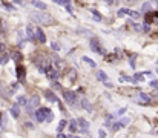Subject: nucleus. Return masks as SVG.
I'll return each mask as SVG.
<instances>
[{"instance_id": "11", "label": "nucleus", "mask_w": 158, "mask_h": 138, "mask_svg": "<svg viewBox=\"0 0 158 138\" xmlns=\"http://www.w3.org/2000/svg\"><path fill=\"white\" fill-rule=\"evenodd\" d=\"M17 75H19V78H22V80L25 78V68L23 66H17Z\"/></svg>"}, {"instance_id": "14", "label": "nucleus", "mask_w": 158, "mask_h": 138, "mask_svg": "<svg viewBox=\"0 0 158 138\" xmlns=\"http://www.w3.org/2000/svg\"><path fill=\"white\" fill-rule=\"evenodd\" d=\"M97 78H98V80H101V81H106V80H107L106 74L103 72V71H98V72H97Z\"/></svg>"}, {"instance_id": "35", "label": "nucleus", "mask_w": 158, "mask_h": 138, "mask_svg": "<svg viewBox=\"0 0 158 138\" xmlns=\"http://www.w3.org/2000/svg\"><path fill=\"white\" fill-rule=\"evenodd\" d=\"M107 2V5H112V3H114V0H106Z\"/></svg>"}, {"instance_id": "12", "label": "nucleus", "mask_w": 158, "mask_h": 138, "mask_svg": "<svg viewBox=\"0 0 158 138\" xmlns=\"http://www.w3.org/2000/svg\"><path fill=\"white\" fill-rule=\"evenodd\" d=\"M48 77L51 78V80H57V77H58V74L55 72L54 69H48Z\"/></svg>"}, {"instance_id": "8", "label": "nucleus", "mask_w": 158, "mask_h": 138, "mask_svg": "<svg viewBox=\"0 0 158 138\" xmlns=\"http://www.w3.org/2000/svg\"><path fill=\"white\" fill-rule=\"evenodd\" d=\"M31 5H32V6H35L37 9H42V11H45V9H46V5H45L43 2H40V0H31Z\"/></svg>"}, {"instance_id": "24", "label": "nucleus", "mask_w": 158, "mask_h": 138, "mask_svg": "<svg viewBox=\"0 0 158 138\" xmlns=\"http://www.w3.org/2000/svg\"><path fill=\"white\" fill-rule=\"evenodd\" d=\"M66 126V121H65V120H61V121H60V124H58V132H61L63 131V127H65Z\"/></svg>"}, {"instance_id": "19", "label": "nucleus", "mask_w": 158, "mask_h": 138, "mask_svg": "<svg viewBox=\"0 0 158 138\" xmlns=\"http://www.w3.org/2000/svg\"><path fill=\"white\" fill-rule=\"evenodd\" d=\"M8 60H9V57H8L6 54H3V55H2V59H0V63H2V65H6V63H8Z\"/></svg>"}, {"instance_id": "1", "label": "nucleus", "mask_w": 158, "mask_h": 138, "mask_svg": "<svg viewBox=\"0 0 158 138\" xmlns=\"http://www.w3.org/2000/svg\"><path fill=\"white\" fill-rule=\"evenodd\" d=\"M31 19L34 22H37V23H40V25H48L49 26V25L54 23L52 17L48 15L46 12H32V14H31Z\"/></svg>"}, {"instance_id": "31", "label": "nucleus", "mask_w": 158, "mask_h": 138, "mask_svg": "<svg viewBox=\"0 0 158 138\" xmlns=\"http://www.w3.org/2000/svg\"><path fill=\"white\" fill-rule=\"evenodd\" d=\"M54 3H57V5H63L65 3V0H52Z\"/></svg>"}, {"instance_id": "4", "label": "nucleus", "mask_w": 158, "mask_h": 138, "mask_svg": "<svg viewBox=\"0 0 158 138\" xmlns=\"http://www.w3.org/2000/svg\"><path fill=\"white\" fill-rule=\"evenodd\" d=\"M91 48H92L91 51H95V52H98V54H105V51H103V48L100 46V43H98V40H95V38H92V40H91Z\"/></svg>"}, {"instance_id": "23", "label": "nucleus", "mask_w": 158, "mask_h": 138, "mask_svg": "<svg viewBox=\"0 0 158 138\" xmlns=\"http://www.w3.org/2000/svg\"><path fill=\"white\" fill-rule=\"evenodd\" d=\"M132 25V28L135 29V31H143V26H140L138 23H130Z\"/></svg>"}, {"instance_id": "29", "label": "nucleus", "mask_w": 158, "mask_h": 138, "mask_svg": "<svg viewBox=\"0 0 158 138\" xmlns=\"http://www.w3.org/2000/svg\"><path fill=\"white\" fill-rule=\"evenodd\" d=\"M120 123H121V126H126V124L129 123V120H128V118H123V120H121Z\"/></svg>"}, {"instance_id": "7", "label": "nucleus", "mask_w": 158, "mask_h": 138, "mask_svg": "<svg viewBox=\"0 0 158 138\" xmlns=\"http://www.w3.org/2000/svg\"><path fill=\"white\" fill-rule=\"evenodd\" d=\"M35 35H37V40H38L40 43H45V42H46V35H45V32H43L40 28L35 29Z\"/></svg>"}, {"instance_id": "18", "label": "nucleus", "mask_w": 158, "mask_h": 138, "mask_svg": "<svg viewBox=\"0 0 158 138\" xmlns=\"http://www.w3.org/2000/svg\"><path fill=\"white\" fill-rule=\"evenodd\" d=\"M83 60L86 61V63H88L89 66H92V68H95V66H97V65H95V61H94V60H91L89 57H83Z\"/></svg>"}, {"instance_id": "38", "label": "nucleus", "mask_w": 158, "mask_h": 138, "mask_svg": "<svg viewBox=\"0 0 158 138\" xmlns=\"http://www.w3.org/2000/svg\"><path fill=\"white\" fill-rule=\"evenodd\" d=\"M68 138H77V137H68Z\"/></svg>"}, {"instance_id": "25", "label": "nucleus", "mask_w": 158, "mask_h": 138, "mask_svg": "<svg viewBox=\"0 0 158 138\" xmlns=\"http://www.w3.org/2000/svg\"><path fill=\"white\" fill-rule=\"evenodd\" d=\"M92 17H94L95 20H101V17H100V14H98L97 11H92Z\"/></svg>"}, {"instance_id": "17", "label": "nucleus", "mask_w": 158, "mask_h": 138, "mask_svg": "<svg viewBox=\"0 0 158 138\" xmlns=\"http://www.w3.org/2000/svg\"><path fill=\"white\" fill-rule=\"evenodd\" d=\"M69 129L72 132L77 131V120H71V121H69Z\"/></svg>"}, {"instance_id": "34", "label": "nucleus", "mask_w": 158, "mask_h": 138, "mask_svg": "<svg viewBox=\"0 0 158 138\" xmlns=\"http://www.w3.org/2000/svg\"><path fill=\"white\" fill-rule=\"evenodd\" d=\"M52 48H54L55 51H58V44H57V43H52Z\"/></svg>"}, {"instance_id": "10", "label": "nucleus", "mask_w": 158, "mask_h": 138, "mask_svg": "<svg viewBox=\"0 0 158 138\" xmlns=\"http://www.w3.org/2000/svg\"><path fill=\"white\" fill-rule=\"evenodd\" d=\"M138 98H140V101H141V103H151V97H149L147 94H140L138 95Z\"/></svg>"}, {"instance_id": "16", "label": "nucleus", "mask_w": 158, "mask_h": 138, "mask_svg": "<svg viewBox=\"0 0 158 138\" xmlns=\"http://www.w3.org/2000/svg\"><path fill=\"white\" fill-rule=\"evenodd\" d=\"M77 123H80V127H83V129H88V126H89L88 121H86V120H83V118H78V120H77Z\"/></svg>"}, {"instance_id": "2", "label": "nucleus", "mask_w": 158, "mask_h": 138, "mask_svg": "<svg viewBox=\"0 0 158 138\" xmlns=\"http://www.w3.org/2000/svg\"><path fill=\"white\" fill-rule=\"evenodd\" d=\"M49 114H51V109H48V108L38 109V110H35V118H37V121L45 123V120H46V117Z\"/></svg>"}, {"instance_id": "39", "label": "nucleus", "mask_w": 158, "mask_h": 138, "mask_svg": "<svg viewBox=\"0 0 158 138\" xmlns=\"http://www.w3.org/2000/svg\"><path fill=\"white\" fill-rule=\"evenodd\" d=\"M155 2H157V5H158V0H155Z\"/></svg>"}, {"instance_id": "33", "label": "nucleus", "mask_w": 158, "mask_h": 138, "mask_svg": "<svg viewBox=\"0 0 158 138\" xmlns=\"http://www.w3.org/2000/svg\"><path fill=\"white\" fill-rule=\"evenodd\" d=\"M98 135H100V138H105L106 135H105V131H100V132H98Z\"/></svg>"}, {"instance_id": "22", "label": "nucleus", "mask_w": 158, "mask_h": 138, "mask_svg": "<svg viewBox=\"0 0 158 138\" xmlns=\"http://www.w3.org/2000/svg\"><path fill=\"white\" fill-rule=\"evenodd\" d=\"M128 9H124V8H123V9H118V12H117V14H118V17H123L124 14H128Z\"/></svg>"}, {"instance_id": "30", "label": "nucleus", "mask_w": 158, "mask_h": 138, "mask_svg": "<svg viewBox=\"0 0 158 138\" xmlns=\"http://www.w3.org/2000/svg\"><path fill=\"white\" fill-rule=\"evenodd\" d=\"M12 57H14V59H16V60H22V55L19 54V52H16V54H14V55H12Z\"/></svg>"}, {"instance_id": "13", "label": "nucleus", "mask_w": 158, "mask_h": 138, "mask_svg": "<svg viewBox=\"0 0 158 138\" xmlns=\"http://www.w3.org/2000/svg\"><path fill=\"white\" fill-rule=\"evenodd\" d=\"M26 103H28L26 97H19V98H17V106H25Z\"/></svg>"}, {"instance_id": "36", "label": "nucleus", "mask_w": 158, "mask_h": 138, "mask_svg": "<svg viewBox=\"0 0 158 138\" xmlns=\"http://www.w3.org/2000/svg\"><path fill=\"white\" fill-rule=\"evenodd\" d=\"M3 49H5V46H3L2 43H0V51H3Z\"/></svg>"}, {"instance_id": "15", "label": "nucleus", "mask_w": 158, "mask_h": 138, "mask_svg": "<svg viewBox=\"0 0 158 138\" xmlns=\"http://www.w3.org/2000/svg\"><path fill=\"white\" fill-rule=\"evenodd\" d=\"M11 115H12L14 118H19V106H17V104L11 109Z\"/></svg>"}, {"instance_id": "40", "label": "nucleus", "mask_w": 158, "mask_h": 138, "mask_svg": "<svg viewBox=\"0 0 158 138\" xmlns=\"http://www.w3.org/2000/svg\"><path fill=\"white\" fill-rule=\"evenodd\" d=\"M157 74H158V69H157Z\"/></svg>"}, {"instance_id": "3", "label": "nucleus", "mask_w": 158, "mask_h": 138, "mask_svg": "<svg viewBox=\"0 0 158 138\" xmlns=\"http://www.w3.org/2000/svg\"><path fill=\"white\" fill-rule=\"evenodd\" d=\"M63 97H65L66 103L69 104H77V97L72 91H65V94H63Z\"/></svg>"}, {"instance_id": "32", "label": "nucleus", "mask_w": 158, "mask_h": 138, "mask_svg": "<svg viewBox=\"0 0 158 138\" xmlns=\"http://www.w3.org/2000/svg\"><path fill=\"white\" fill-rule=\"evenodd\" d=\"M103 83H105V86H106V88H114V84L109 83V81H103Z\"/></svg>"}, {"instance_id": "28", "label": "nucleus", "mask_w": 158, "mask_h": 138, "mask_svg": "<svg viewBox=\"0 0 158 138\" xmlns=\"http://www.w3.org/2000/svg\"><path fill=\"white\" fill-rule=\"evenodd\" d=\"M106 60L109 61V63H112V61L115 60V55H107V57H106Z\"/></svg>"}, {"instance_id": "6", "label": "nucleus", "mask_w": 158, "mask_h": 138, "mask_svg": "<svg viewBox=\"0 0 158 138\" xmlns=\"http://www.w3.org/2000/svg\"><path fill=\"white\" fill-rule=\"evenodd\" d=\"M80 104H82V108H83V109H86L89 114H92V112H94V106H92L91 103H89V101H88L86 98H82V101H80Z\"/></svg>"}, {"instance_id": "37", "label": "nucleus", "mask_w": 158, "mask_h": 138, "mask_svg": "<svg viewBox=\"0 0 158 138\" xmlns=\"http://www.w3.org/2000/svg\"><path fill=\"white\" fill-rule=\"evenodd\" d=\"M129 2H137V0H129Z\"/></svg>"}, {"instance_id": "27", "label": "nucleus", "mask_w": 158, "mask_h": 138, "mask_svg": "<svg viewBox=\"0 0 158 138\" xmlns=\"http://www.w3.org/2000/svg\"><path fill=\"white\" fill-rule=\"evenodd\" d=\"M143 11H151V5H149V3H144V5H143Z\"/></svg>"}, {"instance_id": "9", "label": "nucleus", "mask_w": 158, "mask_h": 138, "mask_svg": "<svg viewBox=\"0 0 158 138\" xmlns=\"http://www.w3.org/2000/svg\"><path fill=\"white\" fill-rule=\"evenodd\" d=\"M45 97H46L49 101H57V97L54 95V92L49 91V89H46V91H45Z\"/></svg>"}, {"instance_id": "26", "label": "nucleus", "mask_w": 158, "mask_h": 138, "mask_svg": "<svg viewBox=\"0 0 158 138\" xmlns=\"http://www.w3.org/2000/svg\"><path fill=\"white\" fill-rule=\"evenodd\" d=\"M151 88L158 89V81H157V80H152V81H151Z\"/></svg>"}, {"instance_id": "21", "label": "nucleus", "mask_w": 158, "mask_h": 138, "mask_svg": "<svg viewBox=\"0 0 158 138\" xmlns=\"http://www.w3.org/2000/svg\"><path fill=\"white\" fill-rule=\"evenodd\" d=\"M26 32H28V35H29V37H31V38H32V37H34V29H32V28H31V26H28V28H26Z\"/></svg>"}, {"instance_id": "20", "label": "nucleus", "mask_w": 158, "mask_h": 138, "mask_svg": "<svg viewBox=\"0 0 158 138\" xmlns=\"http://www.w3.org/2000/svg\"><path fill=\"white\" fill-rule=\"evenodd\" d=\"M128 14H129V15H132L134 19H140V15H141V14H140V12H137V11H129Z\"/></svg>"}, {"instance_id": "5", "label": "nucleus", "mask_w": 158, "mask_h": 138, "mask_svg": "<svg viewBox=\"0 0 158 138\" xmlns=\"http://www.w3.org/2000/svg\"><path fill=\"white\" fill-rule=\"evenodd\" d=\"M40 104V98L38 97H32V98L29 100V106H28V112L31 114L32 112V108H37V106Z\"/></svg>"}]
</instances>
